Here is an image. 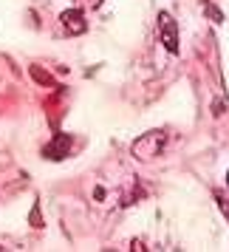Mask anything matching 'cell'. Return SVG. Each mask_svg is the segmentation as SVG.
I'll return each mask as SVG.
<instances>
[{
	"label": "cell",
	"instance_id": "obj_1",
	"mask_svg": "<svg viewBox=\"0 0 229 252\" xmlns=\"http://www.w3.org/2000/svg\"><path fill=\"white\" fill-rule=\"evenodd\" d=\"M161 148H164V133L161 130H150L133 145V153H136V159H153V156H159Z\"/></svg>",
	"mask_w": 229,
	"mask_h": 252
},
{
	"label": "cell",
	"instance_id": "obj_3",
	"mask_svg": "<svg viewBox=\"0 0 229 252\" xmlns=\"http://www.w3.org/2000/svg\"><path fill=\"white\" fill-rule=\"evenodd\" d=\"M68 150H71V136H68V133H57V136L51 139V145L46 148V159L59 161V159H65V156H68Z\"/></svg>",
	"mask_w": 229,
	"mask_h": 252
},
{
	"label": "cell",
	"instance_id": "obj_5",
	"mask_svg": "<svg viewBox=\"0 0 229 252\" xmlns=\"http://www.w3.org/2000/svg\"><path fill=\"white\" fill-rule=\"evenodd\" d=\"M227 184H229V173H227Z\"/></svg>",
	"mask_w": 229,
	"mask_h": 252
},
{
	"label": "cell",
	"instance_id": "obj_2",
	"mask_svg": "<svg viewBox=\"0 0 229 252\" xmlns=\"http://www.w3.org/2000/svg\"><path fill=\"white\" fill-rule=\"evenodd\" d=\"M159 34H161V43L170 54H178V32H175V20H172L167 12L159 14Z\"/></svg>",
	"mask_w": 229,
	"mask_h": 252
},
{
	"label": "cell",
	"instance_id": "obj_4",
	"mask_svg": "<svg viewBox=\"0 0 229 252\" xmlns=\"http://www.w3.org/2000/svg\"><path fill=\"white\" fill-rule=\"evenodd\" d=\"M62 26L68 29L71 34H82L85 32V20H82V12L71 9V12H62Z\"/></svg>",
	"mask_w": 229,
	"mask_h": 252
}]
</instances>
